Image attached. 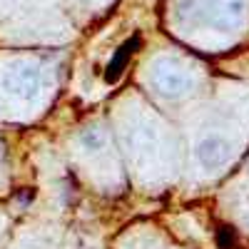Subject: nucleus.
<instances>
[{"label":"nucleus","mask_w":249,"mask_h":249,"mask_svg":"<svg viewBox=\"0 0 249 249\" xmlns=\"http://www.w3.org/2000/svg\"><path fill=\"white\" fill-rule=\"evenodd\" d=\"M152 82L164 95H179L190 88V75L184 70H179L177 65H172V62H162V65H157V70L152 75Z\"/></svg>","instance_id":"f257e3e1"},{"label":"nucleus","mask_w":249,"mask_h":249,"mask_svg":"<svg viewBox=\"0 0 249 249\" xmlns=\"http://www.w3.org/2000/svg\"><path fill=\"white\" fill-rule=\"evenodd\" d=\"M197 160H199L202 167L217 170V167H222V164L230 160V144H227V140H222L217 135L204 137L197 144Z\"/></svg>","instance_id":"f03ea898"},{"label":"nucleus","mask_w":249,"mask_h":249,"mask_svg":"<svg viewBox=\"0 0 249 249\" xmlns=\"http://www.w3.org/2000/svg\"><path fill=\"white\" fill-rule=\"evenodd\" d=\"M8 85H10L15 92L30 97V95H35V92L40 90V72H37L35 68L15 70V72L10 75V80H8Z\"/></svg>","instance_id":"7ed1b4c3"},{"label":"nucleus","mask_w":249,"mask_h":249,"mask_svg":"<svg viewBox=\"0 0 249 249\" xmlns=\"http://www.w3.org/2000/svg\"><path fill=\"white\" fill-rule=\"evenodd\" d=\"M137 45H140V37H130L127 43H124V45L115 53V57H112V62H110V68H107V80H110V82L117 80V75L124 70V65H127V60L132 57V53H135Z\"/></svg>","instance_id":"20e7f679"}]
</instances>
